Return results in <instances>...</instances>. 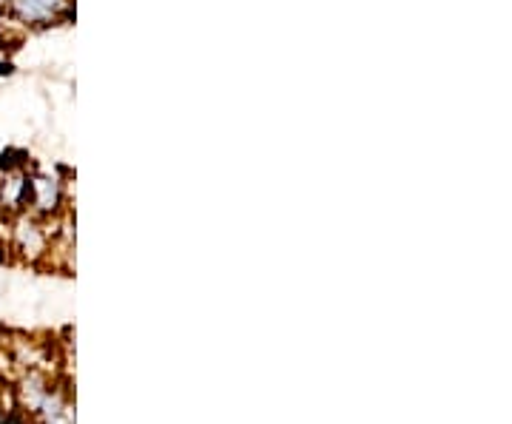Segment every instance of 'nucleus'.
I'll use <instances>...</instances> for the list:
<instances>
[{"mask_svg":"<svg viewBox=\"0 0 512 424\" xmlns=\"http://www.w3.org/2000/svg\"><path fill=\"white\" fill-rule=\"evenodd\" d=\"M26 200H29V177L20 171L6 174L0 183V205L6 211H18L20 205H26Z\"/></svg>","mask_w":512,"mask_h":424,"instance_id":"obj_3","label":"nucleus"},{"mask_svg":"<svg viewBox=\"0 0 512 424\" xmlns=\"http://www.w3.org/2000/svg\"><path fill=\"white\" fill-rule=\"evenodd\" d=\"M9 12L26 23V26H37V23H49L57 12L66 6V0H6Z\"/></svg>","mask_w":512,"mask_h":424,"instance_id":"obj_1","label":"nucleus"},{"mask_svg":"<svg viewBox=\"0 0 512 424\" xmlns=\"http://www.w3.org/2000/svg\"><path fill=\"white\" fill-rule=\"evenodd\" d=\"M46 248H49V240H46L43 228L29 217L18 220V225H15V251H20L23 257L32 262V259L43 257Z\"/></svg>","mask_w":512,"mask_h":424,"instance_id":"obj_2","label":"nucleus"}]
</instances>
